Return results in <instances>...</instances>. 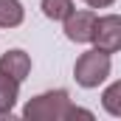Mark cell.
Masks as SVG:
<instances>
[{
    "label": "cell",
    "mask_w": 121,
    "mask_h": 121,
    "mask_svg": "<svg viewBox=\"0 0 121 121\" xmlns=\"http://www.w3.org/2000/svg\"><path fill=\"white\" fill-rule=\"evenodd\" d=\"M70 96L65 90H48V93H39L34 96L28 104L23 107V118L28 121H65L70 118Z\"/></svg>",
    "instance_id": "cell-1"
},
{
    "label": "cell",
    "mask_w": 121,
    "mask_h": 121,
    "mask_svg": "<svg viewBox=\"0 0 121 121\" xmlns=\"http://www.w3.org/2000/svg\"><path fill=\"white\" fill-rule=\"evenodd\" d=\"M110 68H113V62H110V54L107 51H99V48H93V51H85L76 65H73V79L82 85V87H99L107 76H110Z\"/></svg>",
    "instance_id": "cell-2"
},
{
    "label": "cell",
    "mask_w": 121,
    "mask_h": 121,
    "mask_svg": "<svg viewBox=\"0 0 121 121\" xmlns=\"http://www.w3.org/2000/svg\"><path fill=\"white\" fill-rule=\"evenodd\" d=\"M93 45L99 51H107V54L121 51V17L118 14H104V17L96 20Z\"/></svg>",
    "instance_id": "cell-3"
},
{
    "label": "cell",
    "mask_w": 121,
    "mask_h": 121,
    "mask_svg": "<svg viewBox=\"0 0 121 121\" xmlns=\"http://www.w3.org/2000/svg\"><path fill=\"white\" fill-rule=\"evenodd\" d=\"M96 14L93 11H70V17H65V37L70 42H93V31H96Z\"/></svg>",
    "instance_id": "cell-4"
},
{
    "label": "cell",
    "mask_w": 121,
    "mask_h": 121,
    "mask_svg": "<svg viewBox=\"0 0 121 121\" xmlns=\"http://www.w3.org/2000/svg\"><path fill=\"white\" fill-rule=\"evenodd\" d=\"M0 70L9 73V76H14L17 82H23V79H28V73H31V56L26 51H20V48L6 51L0 56Z\"/></svg>",
    "instance_id": "cell-5"
},
{
    "label": "cell",
    "mask_w": 121,
    "mask_h": 121,
    "mask_svg": "<svg viewBox=\"0 0 121 121\" xmlns=\"http://www.w3.org/2000/svg\"><path fill=\"white\" fill-rule=\"evenodd\" d=\"M17 99H20V82L14 76H9V73L0 70V118L14 110Z\"/></svg>",
    "instance_id": "cell-6"
},
{
    "label": "cell",
    "mask_w": 121,
    "mask_h": 121,
    "mask_svg": "<svg viewBox=\"0 0 121 121\" xmlns=\"http://www.w3.org/2000/svg\"><path fill=\"white\" fill-rule=\"evenodd\" d=\"M26 17L20 0H0V28H17Z\"/></svg>",
    "instance_id": "cell-7"
},
{
    "label": "cell",
    "mask_w": 121,
    "mask_h": 121,
    "mask_svg": "<svg viewBox=\"0 0 121 121\" xmlns=\"http://www.w3.org/2000/svg\"><path fill=\"white\" fill-rule=\"evenodd\" d=\"M70 11H73V0H42V14L48 20L65 23V17H70Z\"/></svg>",
    "instance_id": "cell-8"
},
{
    "label": "cell",
    "mask_w": 121,
    "mask_h": 121,
    "mask_svg": "<svg viewBox=\"0 0 121 121\" xmlns=\"http://www.w3.org/2000/svg\"><path fill=\"white\" fill-rule=\"evenodd\" d=\"M101 107H104L110 116L121 118V79H118V82H113L107 90L101 93Z\"/></svg>",
    "instance_id": "cell-9"
},
{
    "label": "cell",
    "mask_w": 121,
    "mask_h": 121,
    "mask_svg": "<svg viewBox=\"0 0 121 121\" xmlns=\"http://www.w3.org/2000/svg\"><path fill=\"white\" fill-rule=\"evenodd\" d=\"M70 118H87V121H93V113L90 110H82V107H73V110H70Z\"/></svg>",
    "instance_id": "cell-10"
},
{
    "label": "cell",
    "mask_w": 121,
    "mask_h": 121,
    "mask_svg": "<svg viewBox=\"0 0 121 121\" xmlns=\"http://www.w3.org/2000/svg\"><path fill=\"white\" fill-rule=\"evenodd\" d=\"M85 3H87L90 9H107V6H113L116 0H85Z\"/></svg>",
    "instance_id": "cell-11"
}]
</instances>
